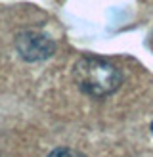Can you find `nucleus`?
Returning <instances> with one entry per match:
<instances>
[{
  "instance_id": "nucleus-2",
  "label": "nucleus",
  "mask_w": 153,
  "mask_h": 157,
  "mask_svg": "<svg viewBox=\"0 0 153 157\" xmlns=\"http://www.w3.org/2000/svg\"><path fill=\"white\" fill-rule=\"evenodd\" d=\"M15 44H17L19 54L29 61L46 59L56 50V44H54L52 38L38 33V31H25V33H21Z\"/></svg>"
},
{
  "instance_id": "nucleus-3",
  "label": "nucleus",
  "mask_w": 153,
  "mask_h": 157,
  "mask_svg": "<svg viewBox=\"0 0 153 157\" xmlns=\"http://www.w3.org/2000/svg\"><path fill=\"white\" fill-rule=\"evenodd\" d=\"M48 157H86V155H82L76 150H71V147H56Z\"/></svg>"
},
{
  "instance_id": "nucleus-4",
  "label": "nucleus",
  "mask_w": 153,
  "mask_h": 157,
  "mask_svg": "<svg viewBox=\"0 0 153 157\" xmlns=\"http://www.w3.org/2000/svg\"><path fill=\"white\" fill-rule=\"evenodd\" d=\"M151 132H153V123H151Z\"/></svg>"
},
{
  "instance_id": "nucleus-1",
  "label": "nucleus",
  "mask_w": 153,
  "mask_h": 157,
  "mask_svg": "<svg viewBox=\"0 0 153 157\" xmlns=\"http://www.w3.org/2000/svg\"><path fill=\"white\" fill-rule=\"evenodd\" d=\"M73 78L76 86L88 96L105 98L122 82V75L109 59L99 56H84L75 63Z\"/></svg>"
}]
</instances>
